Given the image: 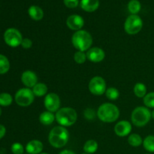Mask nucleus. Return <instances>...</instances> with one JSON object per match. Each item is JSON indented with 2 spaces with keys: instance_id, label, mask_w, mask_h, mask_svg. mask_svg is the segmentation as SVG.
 <instances>
[{
  "instance_id": "obj_10",
  "label": "nucleus",
  "mask_w": 154,
  "mask_h": 154,
  "mask_svg": "<svg viewBox=\"0 0 154 154\" xmlns=\"http://www.w3.org/2000/svg\"><path fill=\"white\" fill-rule=\"evenodd\" d=\"M45 107L50 112H57L60 107V99L56 93H51L45 96Z\"/></svg>"
},
{
  "instance_id": "obj_23",
  "label": "nucleus",
  "mask_w": 154,
  "mask_h": 154,
  "mask_svg": "<svg viewBox=\"0 0 154 154\" xmlns=\"http://www.w3.org/2000/svg\"><path fill=\"white\" fill-rule=\"evenodd\" d=\"M128 142H129V145L137 147H139V146H141L143 144V140L141 135L136 133H133L129 136V138H128Z\"/></svg>"
},
{
  "instance_id": "obj_3",
  "label": "nucleus",
  "mask_w": 154,
  "mask_h": 154,
  "mask_svg": "<svg viewBox=\"0 0 154 154\" xmlns=\"http://www.w3.org/2000/svg\"><path fill=\"white\" fill-rule=\"evenodd\" d=\"M72 42L73 46L78 51L84 52L91 48L93 45V38L88 32L81 29L74 33L72 38Z\"/></svg>"
},
{
  "instance_id": "obj_4",
  "label": "nucleus",
  "mask_w": 154,
  "mask_h": 154,
  "mask_svg": "<svg viewBox=\"0 0 154 154\" xmlns=\"http://www.w3.org/2000/svg\"><path fill=\"white\" fill-rule=\"evenodd\" d=\"M55 117L60 126L68 127L75 124L78 119V114L75 109L67 107L60 108L56 114Z\"/></svg>"
},
{
  "instance_id": "obj_32",
  "label": "nucleus",
  "mask_w": 154,
  "mask_h": 154,
  "mask_svg": "<svg viewBox=\"0 0 154 154\" xmlns=\"http://www.w3.org/2000/svg\"><path fill=\"white\" fill-rule=\"evenodd\" d=\"M21 46L24 49H29L32 46V42L29 38H23L21 43Z\"/></svg>"
},
{
  "instance_id": "obj_31",
  "label": "nucleus",
  "mask_w": 154,
  "mask_h": 154,
  "mask_svg": "<svg viewBox=\"0 0 154 154\" xmlns=\"http://www.w3.org/2000/svg\"><path fill=\"white\" fill-rule=\"evenodd\" d=\"M65 5L69 8H75L78 5V0H63Z\"/></svg>"
},
{
  "instance_id": "obj_27",
  "label": "nucleus",
  "mask_w": 154,
  "mask_h": 154,
  "mask_svg": "<svg viewBox=\"0 0 154 154\" xmlns=\"http://www.w3.org/2000/svg\"><path fill=\"white\" fill-rule=\"evenodd\" d=\"M13 102V98L9 93H0V105L2 106H9Z\"/></svg>"
},
{
  "instance_id": "obj_5",
  "label": "nucleus",
  "mask_w": 154,
  "mask_h": 154,
  "mask_svg": "<svg viewBox=\"0 0 154 154\" xmlns=\"http://www.w3.org/2000/svg\"><path fill=\"white\" fill-rule=\"evenodd\" d=\"M151 112L148 108L144 106L137 107L132 111L131 120L132 123L138 127H143L150 122Z\"/></svg>"
},
{
  "instance_id": "obj_19",
  "label": "nucleus",
  "mask_w": 154,
  "mask_h": 154,
  "mask_svg": "<svg viewBox=\"0 0 154 154\" xmlns=\"http://www.w3.org/2000/svg\"><path fill=\"white\" fill-rule=\"evenodd\" d=\"M32 92L35 96L37 97H42V96H46L48 93V86L44 83H38L35 86L32 88Z\"/></svg>"
},
{
  "instance_id": "obj_29",
  "label": "nucleus",
  "mask_w": 154,
  "mask_h": 154,
  "mask_svg": "<svg viewBox=\"0 0 154 154\" xmlns=\"http://www.w3.org/2000/svg\"><path fill=\"white\" fill-rule=\"evenodd\" d=\"M74 60L78 64H83L87 60V54L82 51H77L74 55Z\"/></svg>"
},
{
  "instance_id": "obj_26",
  "label": "nucleus",
  "mask_w": 154,
  "mask_h": 154,
  "mask_svg": "<svg viewBox=\"0 0 154 154\" xmlns=\"http://www.w3.org/2000/svg\"><path fill=\"white\" fill-rule=\"evenodd\" d=\"M105 96L109 100H116L120 96V93L118 90L115 87H109L105 91Z\"/></svg>"
},
{
  "instance_id": "obj_24",
  "label": "nucleus",
  "mask_w": 154,
  "mask_h": 154,
  "mask_svg": "<svg viewBox=\"0 0 154 154\" xmlns=\"http://www.w3.org/2000/svg\"><path fill=\"white\" fill-rule=\"evenodd\" d=\"M143 146L147 151L154 153V135H148L143 141Z\"/></svg>"
},
{
  "instance_id": "obj_11",
  "label": "nucleus",
  "mask_w": 154,
  "mask_h": 154,
  "mask_svg": "<svg viewBox=\"0 0 154 154\" xmlns=\"http://www.w3.org/2000/svg\"><path fill=\"white\" fill-rule=\"evenodd\" d=\"M87 60L93 63H100L105 57V51L102 48L98 47L91 48L87 51Z\"/></svg>"
},
{
  "instance_id": "obj_38",
  "label": "nucleus",
  "mask_w": 154,
  "mask_h": 154,
  "mask_svg": "<svg viewBox=\"0 0 154 154\" xmlns=\"http://www.w3.org/2000/svg\"><path fill=\"white\" fill-rule=\"evenodd\" d=\"M40 154H48V153H41Z\"/></svg>"
},
{
  "instance_id": "obj_30",
  "label": "nucleus",
  "mask_w": 154,
  "mask_h": 154,
  "mask_svg": "<svg viewBox=\"0 0 154 154\" xmlns=\"http://www.w3.org/2000/svg\"><path fill=\"white\" fill-rule=\"evenodd\" d=\"M11 150L14 154H23L24 147L20 143L16 142L12 144Z\"/></svg>"
},
{
  "instance_id": "obj_18",
  "label": "nucleus",
  "mask_w": 154,
  "mask_h": 154,
  "mask_svg": "<svg viewBox=\"0 0 154 154\" xmlns=\"http://www.w3.org/2000/svg\"><path fill=\"white\" fill-rule=\"evenodd\" d=\"M55 120L56 117L54 114L52 112H50L48 111L42 113L39 116V121L42 124L45 125V126L51 125Z\"/></svg>"
},
{
  "instance_id": "obj_37",
  "label": "nucleus",
  "mask_w": 154,
  "mask_h": 154,
  "mask_svg": "<svg viewBox=\"0 0 154 154\" xmlns=\"http://www.w3.org/2000/svg\"><path fill=\"white\" fill-rule=\"evenodd\" d=\"M1 114H2V109L1 108H0V116H1Z\"/></svg>"
},
{
  "instance_id": "obj_6",
  "label": "nucleus",
  "mask_w": 154,
  "mask_h": 154,
  "mask_svg": "<svg viewBox=\"0 0 154 154\" xmlns=\"http://www.w3.org/2000/svg\"><path fill=\"white\" fill-rule=\"evenodd\" d=\"M143 27V21L137 14H131L127 17L124 23V29L129 35H136Z\"/></svg>"
},
{
  "instance_id": "obj_22",
  "label": "nucleus",
  "mask_w": 154,
  "mask_h": 154,
  "mask_svg": "<svg viewBox=\"0 0 154 154\" xmlns=\"http://www.w3.org/2000/svg\"><path fill=\"white\" fill-rule=\"evenodd\" d=\"M10 69V62L5 56L0 54V75L7 73Z\"/></svg>"
},
{
  "instance_id": "obj_33",
  "label": "nucleus",
  "mask_w": 154,
  "mask_h": 154,
  "mask_svg": "<svg viewBox=\"0 0 154 154\" xmlns=\"http://www.w3.org/2000/svg\"><path fill=\"white\" fill-rule=\"evenodd\" d=\"M84 116L87 120H93L95 117V112L91 108H87L84 111Z\"/></svg>"
},
{
  "instance_id": "obj_14",
  "label": "nucleus",
  "mask_w": 154,
  "mask_h": 154,
  "mask_svg": "<svg viewBox=\"0 0 154 154\" xmlns=\"http://www.w3.org/2000/svg\"><path fill=\"white\" fill-rule=\"evenodd\" d=\"M66 24L70 29L78 31L82 29L84 25V20L80 15L73 14L69 16L66 20Z\"/></svg>"
},
{
  "instance_id": "obj_40",
  "label": "nucleus",
  "mask_w": 154,
  "mask_h": 154,
  "mask_svg": "<svg viewBox=\"0 0 154 154\" xmlns=\"http://www.w3.org/2000/svg\"><path fill=\"white\" fill-rule=\"evenodd\" d=\"M147 154H149V153H147Z\"/></svg>"
},
{
  "instance_id": "obj_21",
  "label": "nucleus",
  "mask_w": 154,
  "mask_h": 154,
  "mask_svg": "<svg viewBox=\"0 0 154 154\" xmlns=\"http://www.w3.org/2000/svg\"><path fill=\"white\" fill-rule=\"evenodd\" d=\"M134 93L138 98H144L147 95V87L143 83H137L134 87Z\"/></svg>"
},
{
  "instance_id": "obj_8",
  "label": "nucleus",
  "mask_w": 154,
  "mask_h": 154,
  "mask_svg": "<svg viewBox=\"0 0 154 154\" xmlns=\"http://www.w3.org/2000/svg\"><path fill=\"white\" fill-rule=\"evenodd\" d=\"M23 39L20 32L15 28L8 29L4 33L5 42L11 48H17L21 45Z\"/></svg>"
},
{
  "instance_id": "obj_1",
  "label": "nucleus",
  "mask_w": 154,
  "mask_h": 154,
  "mask_svg": "<svg viewBox=\"0 0 154 154\" xmlns=\"http://www.w3.org/2000/svg\"><path fill=\"white\" fill-rule=\"evenodd\" d=\"M69 139V133L66 127L55 126L50 132L48 141L51 145L55 148H62L66 145Z\"/></svg>"
},
{
  "instance_id": "obj_7",
  "label": "nucleus",
  "mask_w": 154,
  "mask_h": 154,
  "mask_svg": "<svg viewBox=\"0 0 154 154\" xmlns=\"http://www.w3.org/2000/svg\"><path fill=\"white\" fill-rule=\"evenodd\" d=\"M15 102L21 107L29 106L35 99V95L29 88H21L15 94Z\"/></svg>"
},
{
  "instance_id": "obj_28",
  "label": "nucleus",
  "mask_w": 154,
  "mask_h": 154,
  "mask_svg": "<svg viewBox=\"0 0 154 154\" xmlns=\"http://www.w3.org/2000/svg\"><path fill=\"white\" fill-rule=\"evenodd\" d=\"M144 104L147 108L154 109V92L147 93L144 97Z\"/></svg>"
},
{
  "instance_id": "obj_13",
  "label": "nucleus",
  "mask_w": 154,
  "mask_h": 154,
  "mask_svg": "<svg viewBox=\"0 0 154 154\" xmlns=\"http://www.w3.org/2000/svg\"><path fill=\"white\" fill-rule=\"evenodd\" d=\"M132 125L129 121L121 120L114 126V132L119 137L127 136L132 131Z\"/></svg>"
},
{
  "instance_id": "obj_16",
  "label": "nucleus",
  "mask_w": 154,
  "mask_h": 154,
  "mask_svg": "<svg viewBox=\"0 0 154 154\" xmlns=\"http://www.w3.org/2000/svg\"><path fill=\"white\" fill-rule=\"evenodd\" d=\"M81 8L87 12H93L98 9L99 6V0H81Z\"/></svg>"
},
{
  "instance_id": "obj_15",
  "label": "nucleus",
  "mask_w": 154,
  "mask_h": 154,
  "mask_svg": "<svg viewBox=\"0 0 154 154\" xmlns=\"http://www.w3.org/2000/svg\"><path fill=\"white\" fill-rule=\"evenodd\" d=\"M43 144L38 140H32L27 143L26 150L28 154H40L43 150Z\"/></svg>"
},
{
  "instance_id": "obj_2",
  "label": "nucleus",
  "mask_w": 154,
  "mask_h": 154,
  "mask_svg": "<svg viewBox=\"0 0 154 154\" xmlns=\"http://www.w3.org/2000/svg\"><path fill=\"white\" fill-rule=\"evenodd\" d=\"M97 116L104 123H114L120 117V110L112 103H104L99 107Z\"/></svg>"
},
{
  "instance_id": "obj_34",
  "label": "nucleus",
  "mask_w": 154,
  "mask_h": 154,
  "mask_svg": "<svg viewBox=\"0 0 154 154\" xmlns=\"http://www.w3.org/2000/svg\"><path fill=\"white\" fill-rule=\"evenodd\" d=\"M6 133V129L3 125L0 124V139L3 138L5 136Z\"/></svg>"
},
{
  "instance_id": "obj_9",
  "label": "nucleus",
  "mask_w": 154,
  "mask_h": 154,
  "mask_svg": "<svg viewBox=\"0 0 154 154\" xmlns=\"http://www.w3.org/2000/svg\"><path fill=\"white\" fill-rule=\"evenodd\" d=\"M89 90L95 96H102L106 91V83L100 76L93 77L89 83Z\"/></svg>"
},
{
  "instance_id": "obj_39",
  "label": "nucleus",
  "mask_w": 154,
  "mask_h": 154,
  "mask_svg": "<svg viewBox=\"0 0 154 154\" xmlns=\"http://www.w3.org/2000/svg\"><path fill=\"white\" fill-rule=\"evenodd\" d=\"M84 154H88V153H84Z\"/></svg>"
},
{
  "instance_id": "obj_35",
  "label": "nucleus",
  "mask_w": 154,
  "mask_h": 154,
  "mask_svg": "<svg viewBox=\"0 0 154 154\" xmlns=\"http://www.w3.org/2000/svg\"><path fill=\"white\" fill-rule=\"evenodd\" d=\"M59 154H75V153H74L73 151H72V150H63V151L60 152Z\"/></svg>"
},
{
  "instance_id": "obj_36",
  "label": "nucleus",
  "mask_w": 154,
  "mask_h": 154,
  "mask_svg": "<svg viewBox=\"0 0 154 154\" xmlns=\"http://www.w3.org/2000/svg\"><path fill=\"white\" fill-rule=\"evenodd\" d=\"M151 117H152V118H153L154 120V109L153 110V111L151 112Z\"/></svg>"
},
{
  "instance_id": "obj_20",
  "label": "nucleus",
  "mask_w": 154,
  "mask_h": 154,
  "mask_svg": "<svg viewBox=\"0 0 154 154\" xmlns=\"http://www.w3.org/2000/svg\"><path fill=\"white\" fill-rule=\"evenodd\" d=\"M98 143L95 140H88L84 145V150L86 153L93 154L98 150Z\"/></svg>"
},
{
  "instance_id": "obj_12",
  "label": "nucleus",
  "mask_w": 154,
  "mask_h": 154,
  "mask_svg": "<svg viewBox=\"0 0 154 154\" xmlns=\"http://www.w3.org/2000/svg\"><path fill=\"white\" fill-rule=\"evenodd\" d=\"M21 81L26 88H33L38 84V77L32 71H25L21 75Z\"/></svg>"
},
{
  "instance_id": "obj_25",
  "label": "nucleus",
  "mask_w": 154,
  "mask_h": 154,
  "mask_svg": "<svg viewBox=\"0 0 154 154\" xmlns=\"http://www.w3.org/2000/svg\"><path fill=\"white\" fill-rule=\"evenodd\" d=\"M141 5L138 0H131L128 4V9L132 14H136L141 11Z\"/></svg>"
},
{
  "instance_id": "obj_17",
  "label": "nucleus",
  "mask_w": 154,
  "mask_h": 154,
  "mask_svg": "<svg viewBox=\"0 0 154 154\" xmlns=\"http://www.w3.org/2000/svg\"><path fill=\"white\" fill-rule=\"evenodd\" d=\"M28 14L30 17L36 21L41 20L44 17V11L39 6L32 5L28 10Z\"/></svg>"
}]
</instances>
